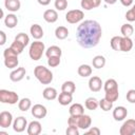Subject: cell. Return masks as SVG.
Returning a JSON list of instances; mask_svg holds the SVG:
<instances>
[{
	"label": "cell",
	"instance_id": "cell-1",
	"mask_svg": "<svg viewBox=\"0 0 135 135\" xmlns=\"http://www.w3.org/2000/svg\"><path fill=\"white\" fill-rule=\"evenodd\" d=\"M102 36L101 25L95 20H85L81 22L76 32L77 42L84 49L96 46Z\"/></svg>",
	"mask_w": 135,
	"mask_h": 135
},
{
	"label": "cell",
	"instance_id": "cell-2",
	"mask_svg": "<svg viewBox=\"0 0 135 135\" xmlns=\"http://www.w3.org/2000/svg\"><path fill=\"white\" fill-rule=\"evenodd\" d=\"M92 119L89 115L82 114V115H71L68 119V124L69 126H75L78 127L79 129L86 130L91 127Z\"/></svg>",
	"mask_w": 135,
	"mask_h": 135
},
{
	"label": "cell",
	"instance_id": "cell-3",
	"mask_svg": "<svg viewBox=\"0 0 135 135\" xmlns=\"http://www.w3.org/2000/svg\"><path fill=\"white\" fill-rule=\"evenodd\" d=\"M34 75L42 84H49L53 81V73L43 65H37L34 69Z\"/></svg>",
	"mask_w": 135,
	"mask_h": 135
},
{
	"label": "cell",
	"instance_id": "cell-4",
	"mask_svg": "<svg viewBox=\"0 0 135 135\" xmlns=\"http://www.w3.org/2000/svg\"><path fill=\"white\" fill-rule=\"evenodd\" d=\"M44 51H45L44 43L39 41V40H36V41L31 43V46H30V50H28V55H30L31 59L36 61V60H39L42 57Z\"/></svg>",
	"mask_w": 135,
	"mask_h": 135
},
{
	"label": "cell",
	"instance_id": "cell-5",
	"mask_svg": "<svg viewBox=\"0 0 135 135\" xmlns=\"http://www.w3.org/2000/svg\"><path fill=\"white\" fill-rule=\"evenodd\" d=\"M0 101L2 103L15 104L19 102V96L17 93L7 90H0Z\"/></svg>",
	"mask_w": 135,
	"mask_h": 135
},
{
	"label": "cell",
	"instance_id": "cell-6",
	"mask_svg": "<svg viewBox=\"0 0 135 135\" xmlns=\"http://www.w3.org/2000/svg\"><path fill=\"white\" fill-rule=\"evenodd\" d=\"M83 17H84V14L80 9H72L65 14V20L72 24L78 23L79 21H81L83 19Z\"/></svg>",
	"mask_w": 135,
	"mask_h": 135
},
{
	"label": "cell",
	"instance_id": "cell-7",
	"mask_svg": "<svg viewBox=\"0 0 135 135\" xmlns=\"http://www.w3.org/2000/svg\"><path fill=\"white\" fill-rule=\"evenodd\" d=\"M120 135H133L135 134V119H128L122 123L119 130Z\"/></svg>",
	"mask_w": 135,
	"mask_h": 135
},
{
	"label": "cell",
	"instance_id": "cell-8",
	"mask_svg": "<svg viewBox=\"0 0 135 135\" xmlns=\"http://www.w3.org/2000/svg\"><path fill=\"white\" fill-rule=\"evenodd\" d=\"M47 114V110L44 105L40 104V103H37V104H34L33 108H32V115L37 118V119H42L46 116Z\"/></svg>",
	"mask_w": 135,
	"mask_h": 135
},
{
	"label": "cell",
	"instance_id": "cell-9",
	"mask_svg": "<svg viewBox=\"0 0 135 135\" xmlns=\"http://www.w3.org/2000/svg\"><path fill=\"white\" fill-rule=\"evenodd\" d=\"M27 127V121H26V118L23 117V116H19L17 117L14 122H13V129L15 132L17 133H21L25 130V128Z\"/></svg>",
	"mask_w": 135,
	"mask_h": 135
},
{
	"label": "cell",
	"instance_id": "cell-10",
	"mask_svg": "<svg viewBox=\"0 0 135 135\" xmlns=\"http://www.w3.org/2000/svg\"><path fill=\"white\" fill-rule=\"evenodd\" d=\"M13 122V115L7 111H3L0 113V127L8 128Z\"/></svg>",
	"mask_w": 135,
	"mask_h": 135
},
{
	"label": "cell",
	"instance_id": "cell-11",
	"mask_svg": "<svg viewBox=\"0 0 135 135\" xmlns=\"http://www.w3.org/2000/svg\"><path fill=\"white\" fill-rule=\"evenodd\" d=\"M102 81L98 76H92L89 80V89L92 92H99L102 88Z\"/></svg>",
	"mask_w": 135,
	"mask_h": 135
},
{
	"label": "cell",
	"instance_id": "cell-12",
	"mask_svg": "<svg viewBox=\"0 0 135 135\" xmlns=\"http://www.w3.org/2000/svg\"><path fill=\"white\" fill-rule=\"evenodd\" d=\"M25 74H26V71H25L24 68H22V66L21 68H17L16 70H14L9 74V79L12 81H14V82H18V81H20V80H22L24 78Z\"/></svg>",
	"mask_w": 135,
	"mask_h": 135
},
{
	"label": "cell",
	"instance_id": "cell-13",
	"mask_svg": "<svg viewBox=\"0 0 135 135\" xmlns=\"http://www.w3.org/2000/svg\"><path fill=\"white\" fill-rule=\"evenodd\" d=\"M128 116V110L124 107H116L113 110V118L116 121H121Z\"/></svg>",
	"mask_w": 135,
	"mask_h": 135
},
{
	"label": "cell",
	"instance_id": "cell-14",
	"mask_svg": "<svg viewBox=\"0 0 135 135\" xmlns=\"http://www.w3.org/2000/svg\"><path fill=\"white\" fill-rule=\"evenodd\" d=\"M41 130H42L41 123L37 120L31 121L30 124L27 126V134L28 135H39L41 133Z\"/></svg>",
	"mask_w": 135,
	"mask_h": 135
},
{
	"label": "cell",
	"instance_id": "cell-15",
	"mask_svg": "<svg viewBox=\"0 0 135 135\" xmlns=\"http://www.w3.org/2000/svg\"><path fill=\"white\" fill-rule=\"evenodd\" d=\"M100 2H101V0H81L80 5L83 9L90 11L92 8L98 7L100 5Z\"/></svg>",
	"mask_w": 135,
	"mask_h": 135
},
{
	"label": "cell",
	"instance_id": "cell-16",
	"mask_svg": "<svg viewBox=\"0 0 135 135\" xmlns=\"http://www.w3.org/2000/svg\"><path fill=\"white\" fill-rule=\"evenodd\" d=\"M133 47V40L130 37H121L120 41V52H129Z\"/></svg>",
	"mask_w": 135,
	"mask_h": 135
},
{
	"label": "cell",
	"instance_id": "cell-17",
	"mask_svg": "<svg viewBox=\"0 0 135 135\" xmlns=\"http://www.w3.org/2000/svg\"><path fill=\"white\" fill-rule=\"evenodd\" d=\"M43 19L49 23H54L58 19V14L55 9H46L43 13Z\"/></svg>",
	"mask_w": 135,
	"mask_h": 135
},
{
	"label": "cell",
	"instance_id": "cell-18",
	"mask_svg": "<svg viewBox=\"0 0 135 135\" xmlns=\"http://www.w3.org/2000/svg\"><path fill=\"white\" fill-rule=\"evenodd\" d=\"M30 32H31V35L33 36V38L37 39V40H39L43 36V30L39 24H33L30 28Z\"/></svg>",
	"mask_w": 135,
	"mask_h": 135
},
{
	"label": "cell",
	"instance_id": "cell-19",
	"mask_svg": "<svg viewBox=\"0 0 135 135\" xmlns=\"http://www.w3.org/2000/svg\"><path fill=\"white\" fill-rule=\"evenodd\" d=\"M4 5L8 11L17 12V11H19V8L21 6V3H20V0H5Z\"/></svg>",
	"mask_w": 135,
	"mask_h": 135
},
{
	"label": "cell",
	"instance_id": "cell-20",
	"mask_svg": "<svg viewBox=\"0 0 135 135\" xmlns=\"http://www.w3.org/2000/svg\"><path fill=\"white\" fill-rule=\"evenodd\" d=\"M42 96L46 100H54L57 97V91H56V89L51 88V86L45 88L42 92Z\"/></svg>",
	"mask_w": 135,
	"mask_h": 135
},
{
	"label": "cell",
	"instance_id": "cell-21",
	"mask_svg": "<svg viewBox=\"0 0 135 135\" xmlns=\"http://www.w3.org/2000/svg\"><path fill=\"white\" fill-rule=\"evenodd\" d=\"M73 94H70V93H66V92H62L59 94V97H58V101L61 105H68L72 102L73 100Z\"/></svg>",
	"mask_w": 135,
	"mask_h": 135
},
{
	"label": "cell",
	"instance_id": "cell-22",
	"mask_svg": "<svg viewBox=\"0 0 135 135\" xmlns=\"http://www.w3.org/2000/svg\"><path fill=\"white\" fill-rule=\"evenodd\" d=\"M18 23V19L14 14H8L4 19V24L8 28H14Z\"/></svg>",
	"mask_w": 135,
	"mask_h": 135
},
{
	"label": "cell",
	"instance_id": "cell-23",
	"mask_svg": "<svg viewBox=\"0 0 135 135\" xmlns=\"http://www.w3.org/2000/svg\"><path fill=\"white\" fill-rule=\"evenodd\" d=\"M61 54H62V51H61V49H60L59 46H57V45H52V46H50V47L45 51V55H46L47 58L54 57V56H59V57H61Z\"/></svg>",
	"mask_w": 135,
	"mask_h": 135
},
{
	"label": "cell",
	"instance_id": "cell-24",
	"mask_svg": "<svg viewBox=\"0 0 135 135\" xmlns=\"http://www.w3.org/2000/svg\"><path fill=\"white\" fill-rule=\"evenodd\" d=\"M18 63H19L18 56H11V57H5L4 58V64L8 69H15V68H17Z\"/></svg>",
	"mask_w": 135,
	"mask_h": 135
},
{
	"label": "cell",
	"instance_id": "cell-25",
	"mask_svg": "<svg viewBox=\"0 0 135 135\" xmlns=\"http://www.w3.org/2000/svg\"><path fill=\"white\" fill-rule=\"evenodd\" d=\"M55 36L59 40H63L69 36V30L65 26H58L55 30Z\"/></svg>",
	"mask_w": 135,
	"mask_h": 135
},
{
	"label": "cell",
	"instance_id": "cell-26",
	"mask_svg": "<svg viewBox=\"0 0 135 135\" xmlns=\"http://www.w3.org/2000/svg\"><path fill=\"white\" fill-rule=\"evenodd\" d=\"M77 72H78V75L81 77H89L92 74V68L89 64H81L79 65Z\"/></svg>",
	"mask_w": 135,
	"mask_h": 135
},
{
	"label": "cell",
	"instance_id": "cell-27",
	"mask_svg": "<svg viewBox=\"0 0 135 135\" xmlns=\"http://www.w3.org/2000/svg\"><path fill=\"white\" fill-rule=\"evenodd\" d=\"M70 115H82L84 114V109L80 103H74L69 109Z\"/></svg>",
	"mask_w": 135,
	"mask_h": 135
},
{
	"label": "cell",
	"instance_id": "cell-28",
	"mask_svg": "<svg viewBox=\"0 0 135 135\" xmlns=\"http://www.w3.org/2000/svg\"><path fill=\"white\" fill-rule=\"evenodd\" d=\"M92 64L95 69H102L105 65V58L101 55H97L93 58L92 60Z\"/></svg>",
	"mask_w": 135,
	"mask_h": 135
},
{
	"label": "cell",
	"instance_id": "cell-29",
	"mask_svg": "<svg viewBox=\"0 0 135 135\" xmlns=\"http://www.w3.org/2000/svg\"><path fill=\"white\" fill-rule=\"evenodd\" d=\"M84 105H85V108H86L88 110L94 111V110H96V109L98 108L99 101H98L96 98H94V97H89V98H86V100H85V102H84Z\"/></svg>",
	"mask_w": 135,
	"mask_h": 135
},
{
	"label": "cell",
	"instance_id": "cell-30",
	"mask_svg": "<svg viewBox=\"0 0 135 135\" xmlns=\"http://www.w3.org/2000/svg\"><path fill=\"white\" fill-rule=\"evenodd\" d=\"M103 88H104V91L105 92H111V91H116L118 90V84L116 82L115 79H108L104 84H103Z\"/></svg>",
	"mask_w": 135,
	"mask_h": 135
},
{
	"label": "cell",
	"instance_id": "cell-31",
	"mask_svg": "<svg viewBox=\"0 0 135 135\" xmlns=\"http://www.w3.org/2000/svg\"><path fill=\"white\" fill-rule=\"evenodd\" d=\"M31 107H32V101L30 98H22L18 102V108L22 112H26L27 110L31 109Z\"/></svg>",
	"mask_w": 135,
	"mask_h": 135
},
{
	"label": "cell",
	"instance_id": "cell-32",
	"mask_svg": "<svg viewBox=\"0 0 135 135\" xmlns=\"http://www.w3.org/2000/svg\"><path fill=\"white\" fill-rule=\"evenodd\" d=\"M76 90V85L73 81H64L61 85V91L62 92H66L70 94H73Z\"/></svg>",
	"mask_w": 135,
	"mask_h": 135
},
{
	"label": "cell",
	"instance_id": "cell-33",
	"mask_svg": "<svg viewBox=\"0 0 135 135\" xmlns=\"http://www.w3.org/2000/svg\"><path fill=\"white\" fill-rule=\"evenodd\" d=\"M120 32H121L123 37H131L133 32H134V28H133V26L130 23H124V24L121 25Z\"/></svg>",
	"mask_w": 135,
	"mask_h": 135
},
{
	"label": "cell",
	"instance_id": "cell-34",
	"mask_svg": "<svg viewBox=\"0 0 135 135\" xmlns=\"http://www.w3.org/2000/svg\"><path fill=\"white\" fill-rule=\"evenodd\" d=\"M120 41H121V37L120 36H114L110 41L111 47L114 51H120Z\"/></svg>",
	"mask_w": 135,
	"mask_h": 135
},
{
	"label": "cell",
	"instance_id": "cell-35",
	"mask_svg": "<svg viewBox=\"0 0 135 135\" xmlns=\"http://www.w3.org/2000/svg\"><path fill=\"white\" fill-rule=\"evenodd\" d=\"M99 107L101 108L102 111L108 112V111H110V110L113 108V102L109 101V100L105 99V98H102V99L99 101Z\"/></svg>",
	"mask_w": 135,
	"mask_h": 135
},
{
	"label": "cell",
	"instance_id": "cell-36",
	"mask_svg": "<svg viewBox=\"0 0 135 135\" xmlns=\"http://www.w3.org/2000/svg\"><path fill=\"white\" fill-rule=\"evenodd\" d=\"M15 40L19 41V42L22 43L24 46H26V45L28 44V42H30V37H28L25 33H19V34L15 37Z\"/></svg>",
	"mask_w": 135,
	"mask_h": 135
},
{
	"label": "cell",
	"instance_id": "cell-37",
	"mask_svg": "<svg viewBox=\"0 0 135 135\" xmlns=\"http://www.w3.org/2000/svg\"><path fill=\"white\" fill-rule=\"evenodd\" d=\"M118 96H119V93H118V90L116 91H111V92H105V99H108L109 101L111 102H114L118 99Z\"/></svg>",
	"mask_w": 135,
	"mask_h": 135
},
{
	"label": "cell",
	"instance_id": "cell-38",
	"mask_svg": "<svg viewBox=\"0 0 135 135\" xmlns=\"http://www.w3.org/2000/svg\"><path fill=\"white\" fill-rule=\"evenodd\" d=\"M11 47L19 55V54H21L22 52H23V50H24V45L22 44V43H20L19 41H17V40H14V42L12 43V45H11Z\"/></svg>",
	"mask_w": 135,
	"mask_h": 135
},
{
	"label": "cell",
	"instance_id": "cell-39",
	"mask_svg": "<svg viewBox=\"0 0 135 135\" xmlns=\"http://www.w3.org/2000/svg\"><path fill=\"white\" fill-rule=\"evenodd\" d=\"M47 64L51 68H56L60 64V57L59 56H54V57H50L47 58Z\"/></svg>",
	"mask_w": 135,
	"mask_h": 135
},
{
	"label": "cell",
	"instance_id": "cell-40",
	"mask_svg": "<svg viewBox=\"0 0 135 135\" xmlns=\"http://www.w3.org/2000/svg\"><path fill=\"white\" fill-rule=\"evenodd\" d=\"M68 7V1L66 0H55V8L58 11H64Z\"/></svg>",
	"mask_w": 135,
	"mask_h": 135
},
{
	"label": "cell",
	"instance_id": "cell-41",
	"mask_svg": "<svg viewBox=\"0 0 135 135\" xmlns=\"http://www.w3.org/2000/svg\"><path fill=\"white\" fill-rule=\"evenodd\" d=\"M66 135H79V130H78V127H75V126H69L66 131H65Z\"/></svg>",
	"mask_w": 135,
	"mask_h": 135
},
{
	"label": "cell",
	"instance_id": "cell-42",
	"mask_svg": "<svg viewBox=\"0 0 135 135\" xmlns=\"http://www.w3.org/2000/svg\"><path fill=\"white\" fill-rule=\"evenodd\" d=\"M127 100L130 103H135V90H129L127 93Z\"/></svg>",
	"mask_w": 135,
	"mask_h": 135
},
{
	"label": "cell",
	"instance_id": "cell-43",
	"mask_svg": "<svg viewBox=\"0 0 135 135\" xmlns=\"http://www.w3.org/2000/svg\"><path fill=\"white\" fill-rule=\"evenodd\" d=\"M126 19H127L128 21H130V22L135 21V13L132 11V8L129 9V11L126 13Z\"/></svg>",
	"mask_w": 135,
	"mask_h": 135
},
{
	"label": "cell",
	"instance_id": "cell-44",
	"mask_svg": "<svg viewBox=\"0 0 135 135\" xmlns=\"http://www.w3.org/2000/svg\"><path fill=\"white\" fill-rule=\"evenodd\" d=\"M85 134H86V135H91V134H93V135H99V134H100V130H99L97 127H93V128H91L90 130H88V131L85 132Z\"/></svg>",
	"mask_w": 135,
	"mask_h": 135
},
{
	"label": "cell",
	"instance_id": "cell-45",
	"mask_svg": "<svg viewBox=\"0 0 135 135\" xmlns=\"http://www.w3.org/2000/svg\"><path fill=\"white\" fill-rule=\"evenodd\" d=\"M6 42V36H5V33L3 31H0V45H3L5 44Z\"/></svg>",
	"mask_w": 135,
	"mask_h": 135
},
{
	"label": "cell",
	"instance_id": "cell-46",
	"mask_svg": "<svg viewBox=\"0 0 135 135\" xmlns=\"http://www.w3.org/2000/svg\"><path fill=\"white\" fill-rule=\"evenodd\" d=\"M121 4L124 5V6H130L132 3H133V0H120Z\"/></svg>",
	"mask_w": 135,
	"mask_h": 135
},
{
	"label": "cell",
	"instance_id": "cell-47",
	"mask_svg": "<svg viewBox=\"0 0 135 135\" xmlns=\"http://www.w3.org/2000/svg\"><path fill=\"white\" fill-rule=\"evenodd\" d=\"M37 1H38V3L41 4V5H47V4H50V2H51V0H37Z\"/></svg>",
	"mask_w": 135,
	"mask_h": 135
},
{
	"label": "cell",
	"instance_id": "cell-48",
	"mask_svg": "<svg viewBox=\"0 0 135 135\" xmlns=\"http://www.w3.org/2000/svg\"><path fill=\"white\" fill-rule=\"evenodd\" d=\"M116 1L117 0H104V2L108 4H114V3H116Z\"/></svg>",
	"mask_w": 135,
	"mask_h": 135
},
{
	"label": "cell",
	"instance_id": "cell-49",
	"mask_svg": "<svg viewBox=\"0 0 135 135\" xmlns=\"http://www.w3.org/2000/svg\"><path fill=\"white\" fill-rule=\"evenodd\" d=\"M132 11H133V12H134V13H135V4H134V5H133V7H132Z\"/></svg>",
	"mask_w": 135,
	"mask_h": 135
},
{
	"label": "cell",
	"instance_id": "cell-50",
	"mask_svg": "<svg viewBox=\"0 0 135 135\" xmlns=\"http://www.w3.org/2000/svg\"><path fill=\"white\" fill-rule=\"evenodd\" d=\"M134 42H135V40H134Z\"/></svg>",
	"mask_w": 135,
	"mask_h": 135
}]
</instances>
